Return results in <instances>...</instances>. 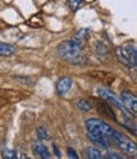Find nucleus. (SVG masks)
Listing matches in <instances>:
<instances>
[{
    "mask_svg": "<svg viewBox=\"0 0 137 159\" xmlns=\"http://www.w3.org/2000/svg\"><path fill=\"white\" fill-rule=\"evenodd\" d=\"M33 153H34V155L42 158V159H48L51 157L50 150L47 149V147H45L42 143H36L33 145Z\"/></svg>",
    "mask_w": 137,
    "mask_h": 159,
    "instance_id": "obj_9",
    "label": "nucleus"
},
{
    "mask_svg": "<svg viewBox=\"0 0 137 159\" xmlns=\"http://www.w3.org/2000/svg\"><path fill=\"white\" fill-rule=\"evenodd\" d=\"M117 57L119 60L121 64H123L125 66L128 68H136L137 65V50L135 45H126L123 47H117L116 50Z\"/></svg>",
    "mask_w": 137,
    "mask_h": 159,
    "instance_id": "obj_2",
    "label": "nucleus"
},
{
    "mask_svg": "<svg viewBox=\"0 0 137 159\" xmlns=\"http://www.w3.org/2000/svg\"><path fill=\"white\" fill-rule=\"evenodd\" d=\"M85 126H86V131L98 132V134L107 138L109 144H111V138L116 130L112 126H109L107 122H104L103 120H99V118H89V120L85 121Z\"/></svg>",
    "mask_w": 137,
    "mask_h": 159,
    "instance_id": "obj_3",
    "label": "nucleus"
},
{
    "mask_svg": "<svg viewBox=\"0 0 137 159\" xmlns=\"http://www.w3.org/2000/svg\"><path fill=\"white\" fill-rule=\"evenodd\" d=\"M57 52L60 57L73 65H81L86 61L83 52V42L71 38L68 41H64L57 46Z\"/></svg>",
    "mask_w": 137,
    "mask_h": 159,
    "instance_id": "obj_1",
    "label": "nucleus"
},
{
    "mask_svg": "<svg viewBox=\"0 0 137 159\" xmlns=\"http://www.w3.org/2000/svg\"><path fill=\"white\" fill-rule=\"evenodd\" d=\"M88 138H89V140H90L93 144L98 145V147H102V148H104V149H108L109 147H111V144H109L108 139L104 138L103 135L98 134V132L88 131Z\"/></svg>",
    "mask_w": 137,
    "mask_h": 159,
    "instance_id": "obj_8",
    "label": "nucleus"
},
{
    "mask_svg": "<svg viewBox=\"0 0 137 159\" xmlns=\"http://www.w3.org/2000/svg\"><path fill=\"white\" fill-rule=\"evenodd\" d=\"M97 106H98V111H99L102 115H104V116H107V117H111L112 120L116 121V116H114L113 111L111 110V107H109L107 103H97Z\"/></svg>",
    "mask_w": 137,
    "mask_h": 159,
    "instance_id": "obj_11",
    "label": "nucleus"
},
{
    "mask_svg": "<svg viewBox=\"0 0 137 159\" xmlns=\"http://www.w3.org/2000/svg\"><path fill=\"white\" fill-rule=\"evenodd\" d=\"M97 94H98V97H100L102 99H104V101H107V103H111L112 106H114V107H117L118 110H121V112L123 113V116H125L126 118H131L132 116H133V113H131V111L126 107L125 104L122 103V101L117 97V96H114L111 90H108V89H105V88H102V87H99V88H97Z\"/></svg>",
    "mask_w": 137,
    "mask_h": 159,
    "instance_id": "obj_4",
    "label": "nucleus"
},
{
    "mask_svg": "<svg viewBox=\"0 0 137 159\" xmlns=\"http://www.w3.org/2000/svg\"><path fill=\"white\" fill-rule=\"evenodd\" d=\"M71 87H73V79L70 76H62L56 83V92L60 96H64L71 89Z\"/></svg>",
    "mask_w": 137,
    "mask_h": 159,
    "instance_id": "obj_7",
    "label": "nucleus"
},
{
    "mask_svg": "<svg viewBox=\"0 0 137 159\" xmlns=\"http://www.w3.org/2000/svg\"><path fill=\"white\" fill-rule=\"evenodd\" d=\"M121 101H122V103L125 104L130 111H132L133 115H136V111H137V99H136L135 94H132L131 92H122V93H121Z\"/></svg>",
    "mask_w": 137,
    "mask_h": 159,
    "instance_id": "obj_6",
    "label": "nucleus"
},
{
    "mask_svg": "<svg viewBox=\"0 0 137 159\" xmlns=\"http://www.w3.org/2000/svg\"><path fill=\"white\" fill-rule=\"evenodd\" d=\"M53 150H55V154H56V155H57L59 158L61 157V153H60V152L57 150V148H56V147H53Z\"/></svg>",
    "mask_w": 137,
    "mask_h": 159,
    "instance_id": "obj_19",
    "label": "nucleus"
},
{
    "mask_svg": "<svg viewBox=\"0 0 137 159\" xmlns=\"http://www.w3.org/2000/svg\"><path fill=\"white\" fill-rule=\"evenodd\" d=\"M67 154H68V157L70 158H73V159H77L79 158V155H77V153L73 149V148H70V149H67Z\"/></svg>",
    "mask_w": 137,
    "mask_h": 159,
    "instance_id": "obj_17",
    "label": "nucleus"
},
{
    "mask_svg": "<svg viewBox=\"0 0 137 159\" xmlns=\"http://www.w3.org/2000/svg\"><path fill=\"white\" fill-rule=\"evenodd\" d=\"M75 104H76V107H77L79 110H81V111H85V112H88V111H90V110L93 108V107H91V103H90L89 101L84 99V98L77 99Z\"/></svg>",
    "mask_w": 137,
    "mask_h": 159,
    "instance_id": "obj_12",
    "label": "nucleus"
},
{
    "mask_svg": "<svg viewBox=\"0 0 137 159\" xmlns=\"http://www.w3.org/2000/svg\"><path fill=\"white\" fill-rule=\"evenodd\" d=\"M104 158H112V159H118V158H121V157H119L118 154H116V153H107Z\"/></svg>",
    "mask_w": 137,
    "mask_h": 159,
    "instance_id": "obj_18",
    "label": "nucleus"
},
{
    "mask_svg": "<svg viewBox=\"0 0 137 159\" xmlns=\"http://www.w3.org/2000/svg\"><path fill=\"white\" fill-rule=\"evenodd\" d=\"M111 144L117 147L121 152L127 153V154H132L136 155L137 154V149H136V144L132 143L130 139H127L125 135H122L119 131H114V134L111 138Z\"/></svg>",
    "mask_w": 137,
    "mask_h": 159,
    "instance_id": "obj_5",
    "label": "nucleus"
},
{
    "mask_svg": "<svg viewBox=\"0 0 137 159\" xmlns=\"http://www.w3.org/2000/svg\"><path fill=\"white\" fill-rule=\"evenodd\" d=\"M37 138H38L39 140H48V139H50V138H48V132H47V130H46L43 126L37 127Z\"/></svg>",
    "mask_w": 137,
    "mask_h": 159,
    "instance_id": "obj_14",
    "label": "nucleus"
},
{
    "mask_svg": "<svg viewBox=\"0 0 137 159\" xmlns=\"http://www.w3.org/2000/svg\"><path fill=\"white\" fill-rule=\"evenodd\" d=\"M81 4H83V0H68V8L73 11H76L81 7Z\"/></svg>",
    "mask_w": 137,
    "mask_h": 159,
    "instance_id": "obj_16",
    "label": "nucleus"
},
{
    "mask_svg": "<svg viewBox=\"0 0 137 159\" xmlns=\"http://www.w3.org/2000/svg\"><path fill=\"white\" fill-rule=\"evenodd\" d=\"M2 157L5 158V159H17V158H19L17 152L9 150V149H4V150L2 152Z\"/></svg>",
    "mask_w": 137,
    "mask_h": 159,
    "instance_id": "obj_15",
    "label": "nucleus"
},
{
    "mask_svg": "<svg viewBox=\"0 0 137 159\" xmlns=\"http://www.w3.org/2000/svg\"><path fill=\"white\" fill-rule=\"evenodd\" d=\"M85 157L89 158V159H100L102 158V154L98 149H95L93 147H89L86 150H85Z\"/></svg>",
    "mask_w": 137,
    "mask_h": 159,
    "instance_id": "obj_13",
    "label": "nucleus"
},
{
    "mask_svg": "<svg viewBox=\"0 0 137 159\" xmlns=\"http://www.w3.org/2000/svg\"><path fill=\"white\" fill-rule=\"evenodd\" d=\"M14 51H15V48L13 47L11 45L0 41V56H3V57L11 56L13 54H14Z\"/></svg>",
    "mask_w": 137,
    "mask_h": 159,
    "instance_id": "obj_10",
    "label": "nucleus"
}]
</instances>
